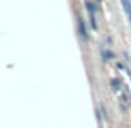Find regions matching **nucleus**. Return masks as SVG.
<instances>
[{
	"label": "nucleus",
	"instance_id": "obj_1",
	"mask_svg": "<svg viewBox=\"0 0 131 128\" xmlns=\"http://www.w3.org/2000/svg\"><path fill=\"white\" fill-rule=\"evenodd\" d=\"M110 83H111V88H113V92L115 93H119V92H123V85L121 83V80H119V78H111V82H110Z\"/></svg>",
	"mask_w": 131,
	"mask_h": 128
},
{
	"label": "nucleus",
	"instance_id": "obj_2",
	"mask_svg": "<svg viewBox=\"0 0 131 128\" xmlns=\"http://www.w3.org/2000/svg\"><path fill=\"white\" fill-rule=\"evenodd\" d=\"M78 30H80V33H81V37H83L85 40L88 38V32H86V28H85V22H83V18H78Z\"/></svg>",
	"mask_w": 131,
	"mask_h": 128
},
{
	"label": "nucleus",
	"instance_id": "obj_3",
	"mask_svg": "<svg viewBox=\"0 0 131 128\" xmlns=\"http://www.w3.org/2000/svg\"><path fill=\"white\" fill-rule=\"evenodd\" d=\"M85 5H86V10H88L90 17H96V7H95V3L90 2V0H86V2H85Z\"/></svg>",
	"mask_w": 131,
	"mask_h": 128
},
{
	"label": "nucleus",
	"instance_id": "obj_4",
	"mask_svg": "<svg viewBox=\"0 0 131 128\" xmlns=\"http://www.w3.org/2000/svg\"><path fill=\"white\" fill-rule=\"evenodd\" d=\"M121 5H123V8H125L126 15H128V20L131 23V3H129V0H121Z\"/></svg>",
	"mask_w": 131,
	"mask_h": 128
},
{
	"label": "nucleus",
	"instance_id": "obj_5",
	"mask_svg": "<svg viewBox=\"0 0 131 128\" xmlns=\"http://www.w3.org/2000/svg\"><path fill=\"white\" fill-rule=\"evenodd\" d=\"M101 53H103V57H105V60H110V58L113 57L111 52H106V50H101Z\"/></svg>",
	"mask_w": 131,
	"mask_h": 128
}]
</instances>
